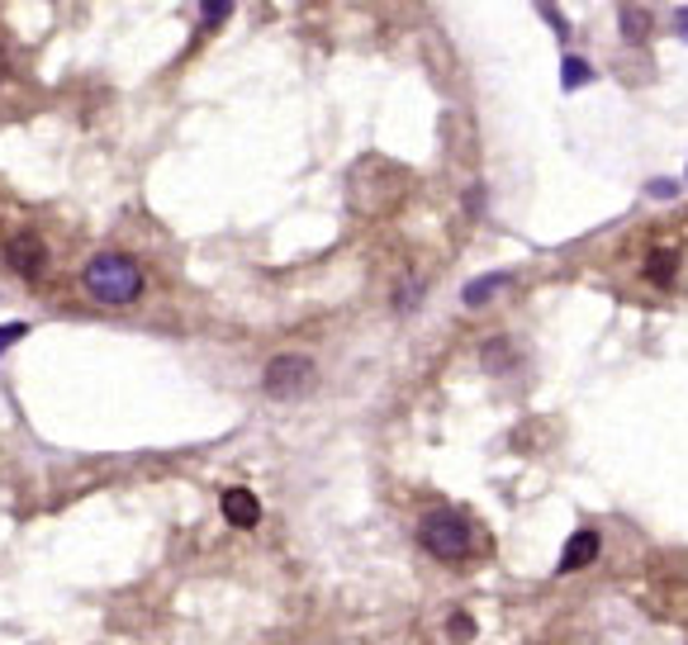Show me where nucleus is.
I'll return each mask as SVG.
<instances>
[{
  "instance_id": "obj_1",
  "label": "nucleus",
  "mask_w": 688,
  "mask_h": 645,
  "mask_svg": "<svg viewBox=\"0 0 688 645\" xmlns=\"http://www.w3.org/2000/svg\"><path fill=\"white\" fill-rule=\"evenodd\" d=\"M85 290H91L100 304H110V309H124V304H134V299L142 295V266L134 262V256H124V252H100L91 266H85Z\"/></svg>"
},
{
  "instance_id": "obj_2",
  "label": "nucleus",
  "mask_w": 688,
  "mask_h": 645,
  "mask_svg": "<svg viewBox=\"0 0 688 645\" xmlns=\"http://www.w3.org/2000/svg\"><path fill=\"white\" fill-rule=\"evenodd\" d=\"M418 541L437 561H461V555H470V546H475V532H470V522L456 508H433L418 522Z\"/></svg>"
},
{
  "instance_id": "obj_3",
  "label": "nucleus",
  "mask_w": 688,
  "mask_h": 645,
  "mask_svg": "<svg viewBox=\"0 0 688 645\" xmlns=\"http://www.w3.org/2000/svg\"><path fill=\"white\" fill-rule=\"evenodd\" d=\"M309 380H313V361L309 356H295V352L276 356V361L266 366V376H262L266 394H276V399H290L299 390H309Z\"/></svg>"
},
{
  "instance_id": "obj_4",
  "label": "nucleus",
  "mask_w": 688,
  "mask_h": 645,
  "mask_svg": "<svg viewBox=\"0 0 688 645\" xmlns=\"http://www.w3.org/2000/svg\"><path fill=\"white\" fill-rule=\"evenodd\" d=\"M5 266L20 280H43V270H48V247H43V238H34V233L5 238Z\"/></svg>"
},
{
  "instance_id": "obj_5",
  "label": "nucleus",
  "mask_w": 688,
  "mask_h": 645,
  "mask_svg": "<svg viewBox=\"0 0 688 645\" xmlns=\"http://www.w3.org/2000/svg\"><path fill=\"white\" fill-rule=\"evenodd\" d=\"M219 508H223V518H228V522L242 527V532L262 522V504H256V494H252V489H223Z\"/></svg>"
},
{
  "instance_id": "obj_6",
  "label": "nucleus",
  "mask_w": 688,
  "mask_h": 645,
  "mask_svg": "<svg viewBox=\"0 0 688 645\" xmlns=\"http://www.w3.org/2000/svg\"><path fill=\"white\" fill-rule=\"evenodd\" d=\"M598 561V532H589V527H584V532H575L565 541V551H561V575H575V569H584V565H594Z\"/></svg>"
},
{
  "instance_id": "obj_7",
  "label": "nucleus",
  "mask_w": 688,
  "mask_h": 645,
  "mask_svg": "<svg viewBox=\"0 0 688 645\" xmlns=\"http://www.w3.org/2000/svg\"><path fill=\"white\" fill-rule=\"evenodd\" d=\"M504 285H508V276H504V270H494V276H480V280H470V285H466V304H470V309H480L484 299H490V295H498V290H504Z\"/></svg>"
},
{
  "instance_id": "obj_8",
  "label": "nucleus",
  "mask_w": 688,
  "mask_h": 645,
  "mask_svg": "<svg viewBox=\"0 0 688 645\" xmlns=\"http://www.w3.org/2000/svg\"><path fill=\"white\" fill-rule=\"evenodd\" d=\"M589 77H594V67L584 62V57H565V62H561V85H565V91H575V85H584Z\"/></svg>"
},
{
  "instance_id": "obj_9",
  "label": "nucleus",
  "mask_w": 688,
  "mask_h": 645,
  "mask_svg": "<svg viewBox=\"0 0 688 645\" xmlns=\"http://www.w3.org/2000/svg\"><path fill=\"white\" fill-rule=\"evenodd\" d=\"M646 276H651L655 285H669V280H675V256H669V252H655V256H651V270H646Z\"/></svg>"
},
{
  "instance_id": "obj_10",
  "label": "nucleus",
  "mask_w": 688,
  "mask_h": 645,
  "mask_svg": "<svg viewBox=\"0 0 688 645\" xmlns=\"http://www.w3.org/2000/svg\"><path fill=\"white\" fill-rule=\"evenodd\" d=\"M622 28H627V38L641 43V34L651 28V14H641V10H622Z\"/></svg>"
},
{
  "instance_id": "obj_11",
  "label": "nucleus",
  "mask_w": 688,
  "mask_h": 645,
  "mask_svg": "<svg viewBox=\"0 0 688 645\" xmlns=\"http://www.w3.org/2000/svg\"><path fill=\"white\" fill-rule=\"evenodd\" d=\"M447 632H451V641H470V636H475V622H470L466 612H456V618L447 622Z\"/></svg>"
},
{
  "instance_id": "obj_12",
  "label": "nucleus",
  "mask_w": 688,
  "mask_h": 645,
  "mask_svg": "<svg viewBox=\"0 0 688 645\" xmlns=\"http://www.w3.org/2000/svg\"><path fill=\"white\" fill-rule=\"evenodd\" d=\"M20 337H28V323H5V327H0V352L14 347Z\"/></svg>"
},
{
  "instance_id": "obj_13",
  "label": "nucleus",
  "mask_w": 688,
  "mask_h": 645,
  "mask_svg": "<svg viewBox=\"0 0 688 645\" xmlns=\"http://www.w3.org/2000/svg\"><path fill=\"white\" fill-rule=\"evenodd\" d=\"M508 352H504V337H494V347H484V366H504Z\"/></svg>"
},
{
  "instance_id": "obj_14",
  "label": "nucleus",
  "mask_w": 688,
  "mask_h": 645,
  "mask_svg": "<svg viewBox=\"0 0 688 645\" xmlns=\"http://www.w3.org/2000/svg\"><path fill=\"white\" fill-rule=\"evenodd\" d=\"M228 14H233V5H205V20H209V24H219V20H228Z\"/></svg>"
},
{
  "instance_id": "obj_15",
  "label": "nucleus",
  "mask_w": 688,
  "mask_h": 645,
  "mask_svg": "<svg viewBox=\"0 0 688 645\" xmlns=\"http://www.w3.org/2000/svg\"><path fill=\"white\" fill-rule=\"evenodd\" d=\"M651 195H655V199H669V195H675V185H669V181H655Z\"/></svg>"
},
{
  "instance_id": "obj_16",
  "label": "nucleus",
  "mask_w": 688,
  "mask_h": 645,
  "mask_svg": "<svg viewBox=\"0 0 688 645\" xmlns=\"http://www.w3.org/2000/svg\"><path fill=\"white\" fill-rule=\"evenodd\" d=\"M675 24H679V34H688V10H679V14H675Z\"/></svg>"
}]
</instances>
